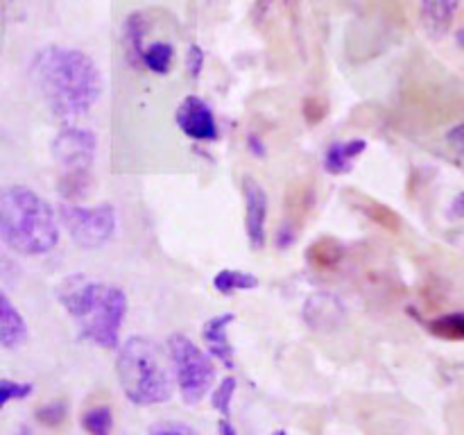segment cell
<instances>
[{"label": "cell", "mask_w": 464, "mask_h": 435, "mask_svg": "<svg viewBox=\"0 0 464 435\" xmlns=\"http://www.w3.org/2000/svg\"><path fill=\"white\" fill-rule=\"evenodd\" d=\"M27 343V324L23 320L21 311L14 306L12 299L7 297L3 288H0V347L14 349L23 347Z\"/></svg>", "instance_id": "obj_11"}, {"label": "cell", "mask_w": 464, "mask_h": 435, "mask_svg": "<svg viewBox=\"0 0 464 435\" xmlns=\"http://www.w3.org/2000/svg\"><path fill=\"white\" fill-rule=\"evenodd\" d=\"M175 122L188 139L193 140H216L218 139V122L213 116L211 107L198 95H188L184 102L177 107Z\"/></svg>", "instance_id": "obj_8"}, {"label": "cell", "mask_w": 464, "mask_h": 435, "mask_svg": "<svg viewBox=\"0 0 464 435\" xmlns=\"http://www.w3.org/2000/svg\"><path fill=\"white\" fill-rule=\"evenodd\" d=\"M59 222L68 231L72 243L84 249H98L113 238L118 218L111 204L80 207L75 202H63L59 207Z\"/></svg>", "instance_id": "obj_6"}, {"label": "cell", "mask_w": 464, "mask_h": 435, "mask_svg": "<svg viewBox=\"0 0 464 435\" xmlns=\"http://www.w3.org/2000/svg\"><path fill=\"white\" fill-rule=\"evenodd\" d=\"M34 417L39 424L54 429V426H62L63 421H66L68 408L63 401H50V403H44L41 408H36Z\"/></svg>", "instance_id": "obj_22"}, {"label": "cell", "mask_w": 464, "mask_h": 435, "mask_svg": "<svg viewBox=\"0 0 464 435\" xmlns=\"http://www.w3.org/2000/svg\"><path fill=\"white\" fill-rule=\"evenodd\" d=\"M429 329L433 335L444 340H464V311L447 313L429 322Z\"/></svg>", "instance_id": "obj_17"}, {"label": "cell", "mask_w": 464, "mask_h": 435, "mask_svg": "<svg viewBox=\"0 0 464 435\" xmlns=\"http://www.w3.org/2000/svg\"><path fill=\"white\" fill-rule=\"evenodd\" d=\"M0 240L23 256H41L59 243V220L36 190L23 184L0 188Z\"/></svg>", "instance_id": "obj_3"}, {"label": "cell", "mask_w": 464, "mask_h": 435, "mask_svg": "<svg viewBox=\"0 0 464 435\" xmlns=\"http://www.w3.org/2000/svg\"><path fill=\"white\" fill-rule=\"evenodd\" d=\"M451 216H453V218H460V220H464V190H462V193H458L456 198H453V202H451Z\"/></svg>", "instance_id": "obj_26"}, {"label": "cell", "mask_w": 464, "mask_h": 435, "mask_svg": "<svg viewBox=\"0 0 464 435\" xmlns=\"http://www.w3.org/2000/svg\"><path fill=\"white\" fill-rule=\"evenodd\" d=\"M456 41H458V45L464 50V27H460V30L456 32Z\"/></svg>", "instance_id": "obj_28"}, {"label": "cell", "mask_w": 464, "mask_h": 435, "mask_svg": "<svg viewBox=\"0 0 464 435\" xmlns=\"http://www.w3.org/2000/svg\"><path fill=\"white\" fill-rule=\"evenodd\" d=\"M172 59H175V48L168 41H157V44L148 45L143 50V63L157 75H166L172 68Z\"/></svg>", "instance_id": "obj_15"}, {"label": "cell", "mask_w": 464, "mask_h": 435, "mask_svg": "<svg viewBox=\"0 0 464 435\" xmlns=\"http://www.w3.org/2000/svg\"><path fill=\"white\" fill-rule=\"evenodd\" d=\"M32 77L50 111L62 121L89 113L102 93L98 66L89 54L75 48H44L32 62Z\"/></svg>", "instance_id": "obj_1"}, {"label": "cell", "mask_w": 464, "mask_h": 435, "mask_svg": "<svg viewBox=\"0 0 464 435\" xmlns=\"http://www.w3.org/2000/svg\"><path fill=\"white\" fill-rule=\"evenodd\" d=\"M340 258H343V247L334 238H320L308 247V261L322 270L338 266Z\"/></svg>", "instance_id": "obj_16"}, {"label": "cell", "mask_w": 464, "mask_h": 435, "mask_svg": "<svg viewBox=\"0 0 464 435\" xmlns=\"http://www.w3.org/2000/svg\"><path fill=\"white\" fill-rule=\"evenodd\" d=\"M168 356H170L175 381L188 406L202 401L216 383V362L208 352L198 347V343L186 334H172L168 338Z\"/></svg>", "instance_id": "obj_5"}, {"label": "cell", "mask_w": 464, "mask_h": 435, "mask_svg": "<svg viewBox=\"0 0 464 435\" xmlns=\"http://www.w3.org/2000/svg\"><path fill=\"white\" fill-rule=\"evenodd\" d=\"M16 435H32V433H30V430H27V429H21Z\"/></svg>", "instance_id": "obj_30"}, {"label": "cell", "mask_w": 464, "mask_h": 435, "mask_svg": "<svg viewBox=\"0 0 464 435\" xmlns=\"http://www.w3.org/2000/svg\"><path fill=\"white\" fill-rule=\"evenodd\" d=\"M367 143L362 139L344 140V143H334L324 154V168L331 175H343L352 170L353 161L365 152Z\"/></svg>", "instance_id": "obj_13"}, {"label": "cell", "mask_w": 464, "mask_h": 435, "mask_svg": "<svg viewBox=\"0 0 464 435\" xmlns=\"http://www.w3.org/2000/svg\"><path fill=\"white\" fill-rule=\"evenodd\" d=\"M218 433H220V435H238V430L234 429V424L229 421V417H222L220 424H218Z\"/></svg>", "instance_id": "obj_27"}, {"label": "cell", "mask_w": 464, "mask_h": 435, "mask_svg": "<svg viewBox=\"0 0 464 435\" xmlns=\"http://www.w3.org/2000/svg\"><path fill=\"white\" fill-rule=\"evenodd\" d=\"M447 143L453 152L464 161V121L447 131Z\"/></svg>", "instance_id": "obj_24"}, {"label": "cell", "mask_w": 464, "mask_h": 435, "mask_svg": "<svg viewBox=\"0 0 464 435\" xmlns=\"http://www.w3.org/2000/svg\"><path fill=\"white\" fill-rule=\"evenodd\" d=\"M82 426L89 435H111L113 415L109 406H93L82 415Z\"/></svg>", "instance_id": "obj_18"}, {"label": "cell", "mask_w": 464, "mask_h": 435, "mask_svg": "<svg viewBox=\"0 0 464 435\" xmlns=\"http://www.w3.org/2000/svg\"><path fill=\"white\" fill-rule=\"evenodd\" d=\"M245 195V231L249 245L261 249L267 240V195L254 177L243 179Z\"/></svg>", "instance_id": "obj_9"}, {"label": "cell", "mask_w": 464, "mask_h": 435, "mask_svg": "<svg viewBox=\"0 0 464 435\" xmlns=\"http://www.w3.org/2000/svg\"><path fill=\"white\" fill-rule=\"evenodd\" d=\"M34 392L32 383L25 381H14V379H0V411L14 401H23Z\"/></svg>", "instance_id": "obj_20"}, {"label": "cell", "mask_w": 464, "mask_h": 435, "mask_svg": "<svg viewBox=\"0 0 464 435\" xmlns=\"http://www.w3.org/2000/svg\"><path fill=\"white\" fill-rule=\"evenodd\" d=\"M213 288L220 295H231L234 290H254L258 288V279L243 270H220L213 276Z\"/></svg>", "instance_id": "obj_14"}, {"label": "cell", "mask_w": 464, "mask_h": 435, "mask_svg": "<svg viewBox=\"0 0 464 435\" xmlns=\"http://www.w3.org/2000/svg\"><path fill=\"white\" fill-rule=\"evenodd\" d=\"M234 320V313H220V315L208 317L202 326V338L207 343L208 353L220 361L227 370H234V347L229 343V334H227V326Z\"/></svg>", "instance_id": "obj_10"}, {"label": "cell", "mask_w": 464, "mask_h": 435, "mask_svg": "<svg viewBox=\"0 0 464 435\" xmlns=\"http://www.w3.org/2000/svg\"><path fill=\"white\" fill-rule=\"evenodd\" d=\"M170 367V356L148 335H131L118 347V381L125 397L136 406H157L172 397Z\"/></svg>", "instance_id": "obj_4"}, {"label": "cell", "mask_w": 464, "mask_h": 435, "mask_svg": "<svg viewBox=\"0 0 464 435\" xmlns=\"http://www.w3.org/2000/svg\"><path fill=\"white\" fill-rule=\"evenodd\" d=\"M188 75L193 77V80H198L199 72H202V66H204V53L199 45H190L188 48Z\"/></svg>", "instance_id": "obj_25"}, {"label": "cell", "mask_w": 464, "mask_h": 435, "mask_svg": "<svg viewBox=\"0 0 464 435\" xmlns=\"http://www.w3.org/2000/svg\"><path fill=\"white\" fill-rule=\"evenodd\" d=\"M270 435H290V433H288V430L279 429V430H275V433H270Z\"/></svg>", "instance_id": "obj_29"}, {"label": "cell", "mask_w": 464, "mask_h": 435, "mask_svg": "<svg viewBox=\"0 0 464 435\" xmlns=\"http://www.w3.org/2000/svg\"><path fill=\"white\" fill-rule=\"evenodd\" d=\"M236 392V379L234 376H227V379L220 381V385H216L211 394V403L222 417H229L231 412V401H234Z\"/></svg>", "instance_id": "obj_21"}, {"label": "cell", "mask_w": 464, "mask_h": 435, "mask_svg": "<svg viewBox=\"0 0 464 435\" xmlns=\"http://www.w3.org/2000/svg\"><path fill=\"white\" fill-rule=\"evenodd\" d=\"M98 139L91 130L66 127L53 140V157L63 172H89L93 166Z\"/></svg>", "instance_id": "obj_7"}, {"label": "cell", "mask_w": 464, "mask_h": 435, "mask_svg": "<svg viewBox=\"0 0 464 435\" xmlns=\"http://www.w3.org/2000/svg\"><path fill=\"white\" fill-rule=\"evenodd\" d=\"M143 25H140V14H134V16L127 18L125 25V45H127V57H130V63L140 62L143 63Z\"/></svg>", "instance_id": "obj_19"}, {"label": "cell", "mask_w": 464, "mask_h": 435, "mask_svg": "<svg viewBox=\"0 0 464 435\" xmlns=\"http://www.w3.org/2000/svg\"><path fill=\"white\" fill-rule=\"evenodd\" d=\"M57 299L75 320L82 338L102 349L121 347V329L127 315V295L118 285L71 275L57 288Z\"/></svg>", "instance_id": "obj_2"}, {"label": "cell", "mask_w": 464, "mask_h": 435, "mask_svg": "<svg viewBox=\"0 0 464 435\" xmlns=\"http://www.w3.org/2000/svg\"><path fill=\"white\" fill-rule=\"evenodd\" d=\"M150 435H199L193 426L184 424V421H175V420H166L159 421L150 429Z\"/></svg>", "instance_id": "obj_23"}, {"label": "cell", "mask_w": 464, "mask_h": 435, "mask_svg": "<svg viewBox=\"0 0 464 435\" xmlns=\"http://www.w3.org/2000/svg\"><path fill=\"white\" fill-rule=\"evenodd\" d=\"M460 0H421V23L429 36L442 39L456 18Z\"/></svg>", "instance_id": "obj_12"}]
</instances>
